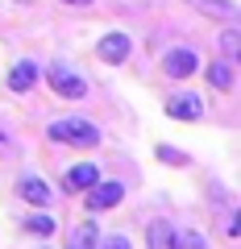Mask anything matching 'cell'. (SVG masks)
I'll return each mask as SVG.
<instances>
[{
	"label": "cell",
	"instance_id": "obj_18",
	"mask_svg": "<svg viewBox=\"0 0 241 249\" xmlns=\"http://www.w3.org/2000/svg\"><path fill=\"white\" fill-rule=\"evenodd\" d=\"M104 249H133V245H129V237H125V232H112V237L104 241Z\"/></svg>",
	"mask_w": 241,
	"mask_h": 249
},
{
	"label": "cell",
	"instance_id": "obj_17",
	"mask_svg": "<svg viewBox=\"0 0 241 249\" xmlns=\"http://www.w3.org/2000/svg\"><path fill=\"white\" fill-rule=\"evenodd\" d=\"M158 162H167V166H187V154L183 150H175V145H158Z\"/></svg>",
	"mask_w": 241,
	"mask_h": 249
},
{
	"label": "cell",
	"instance_id": "obj_3",
	"mask_svg": "<svg viewBox=\"0 0 241 249\" xmlns=\"http://www.w3.org/2000/svg\"><path fill=\"white\" fill-rule=\"evenodd\" d=\"M83 208H88V212H108V208H116L121 204V199H125V183H116V178H96V183L88 187V191H83Z\"/></svg>",
	"mask_w": 241,
	"mask_h": 249
},
{
	"label": "cell",
	"instance_id": "obj_4",
	"mask_svg": "<svg viewBox=\"0 0 241 249\" xmlns=\"http://www.w3.org/2000/svg\"><path fill=\"white\" fill-rule=\"evenodd\" d=\"M196 71H200V54L187 50V46L162 54V75H170V79H187V75H196Z\"/></svg>",
	"mask_w": 241,
	"mask_h": 249
},
{
	"label": "cell",
	"instance_id": "obj_16",
	"mask_svg": "<svg viewBox=\"0 0 241 249\" xmlns=\"http://www.w3.org/2000/svg\"><path fill=\"white\" fill-rule=\"evenodd\" d=\"M175 245L179 249H208V241H204V232H196V229H179L175 232Z\"/></svg>",
	"mask_w": 241,
	"mask_h": 249
},
{
	"label": "cell",
	"instance_id": "obj_10",
	"mask_svg": "<svg viewBox=\"0 0 241 249\" xmlns=\"http://www.w3.org/2000/svg\"><path fill=\"white\" fill-rule=\"evenodd\" d=\"M100 245V229L92 220H83V224H75L71 232H67V245L63 249H96Z\"/></svg>",
	"mask_w": 241,
	"mask_h": 249
},
{
	"label": "cell",
	"instance_id": "obj_19",
	"mask_svg": "<svg viewBox=\"0 0 241 249\" xmlns=\"http://www.w3.org/2000/svg\"><path fill=\"white\" fill-rule=\"evenodd\" d=\"M241 232V220H237V212H229L224 216V237H237Z\"/></svg>",
	"mask_w": 241,
	"mask_h": 249
},
{
	"label": "cell",
	"instance_id": "obj_15",
	"mask_svg": "<svg viewBox=\"0 0 241 249\" xmlns=\"http://www.w3.org/2000/svg\"><path fill=\"white\" fill-rule=\"evenodd\" d=\"M221 54L229 62L241 58V34H237V29H224V34H221Z\"/></svg>",
	"mask_w": 241,
	"mask_h": 249
},
{
	"label": "cell",
	"instance_id": "obj_12",
	"mask_svg": "<svg viewBox=\"0 0 241 249\" xmlns=\"http://www.w3.org/2000/svg\"><path fill=\"white\" fill-rule=\"evenodd\" d=\"M175 224H167V220H154L150 224V232H146V245H150V249H179L175 245Z\"/></svg>",
	"mask_w": 241,
	"mask_h": 249
},
{
	"label": "cell",
	"instance_id": "obj_1",
	"mask_svg": "<svg viewBox=\"0 0 241 249\" xmlns=\"http://www.w3.org/2000/svg\"><path fill=\"white\" fill-rule=\"evenodd\" d=\"M46 137H50L54 145H75V150H92V145H100V129H96L92 121H83V116H63V121H50Z\"/></svg>",
	"mask_w": 241,
	"mask_h": 249
},
{
	"label": "cell",
	"instance_id": "obj_14",
	"mask_svg": "<svg viewBox=\"0 0 241 249\" xmlns=\"http://www.w3.org/2000/svg\"><path fill=\"white\" fill-rule=\"evenodd\" d=\"M21 229H25L29 237H42V241H46V237L54 232V216H46L42 208H37L34 216H25V220H21Z\"/></svg>",
	"mask_w": 241,
	"mask_h": 249
},
{
	"label": "cell",
	"instance_id": "obj_13",
	"mask_svg": "<svg viewBox=\"0 0 241 249\" xmlns=\"http://www.w3.org/2000/svg\"><path fill=\"white\" fill-rule=\"evenodd\" d=\"M208 83H212L216 91H233V62L229 58L208 62Z\"/></svg>",
	"mask_w": 241,
	"mask_h": 249
},
{
	"label": "cell",
	"instance_id": "obj_5",
	"mask_svg": "<svg viewBox=\"0 0 241 249\" xmlns=\"http://www.w3.org/2000/svg\"><path fill=\"white\" fill-rule=\"evenodd\" d=\"M167 116H175V121H200L204 116V100L196 96V91H175V96H167Z\"/></svg>",
	"mask_w": 241,
	"mask_h": 249
},
{
	"label": "cell",
	"instance_id": "obj_20",
	"mask_svg": "<svg viewBox=\"0 0 241 249\" xmlns=\"http://www.w3.org/2000/svg\"><path fill=\"white\" fill-rule=\"evenodd\" d=\"M9 154H13V137L0 129V158H9Z\"/></svg>",
	"mask_w": 241,
	"mask_h": 249
},
{
	"label": "cell",
	"instance_id": "obj_8",
	"mask_svg": "<svg viewBox=\"0 0 241 249\" xmlns=\"http://www.w3.org/2000/svg\"><path fill=\"white\" fill-rule=\"evenodd\" d=\"M129 50H133V46H129V34H104L96 42V54L108 62V67H121V62L129 58Z\"/></svg>",
	"mask_w": 241,
	"mask_h": 249
},
{
	"label": "cell",
	"instance_id": "obj_2",
	"mask_svg": "<svg viewBox=\"0 0 241 249\" xmlns=\"http://www.w3.org/2000/svg\"><path fill=\"white\" fill-rule=\"evenodd\" d=\"M46 79H50V88L63 100H83L88 96V79L75 71L71 62H50V67H46Z\"/></svg>",
	"mask_w": 241,
	"mask_h": 249
},
{
	"label": "cell",
	"instance_id": "obj_9",
	"mask_svg": "<svg viewBox=\"0 0 241 249\" xmlns=\"http://www.w3.org/2000/svg\"><path fill=\"white\" fill-rule=\"evenodd\" d=\"M37 75H42V67H37L34 58L13 62V71H9V91H29V88L37 83Z\"/></svg>",
	"mask_w": 241,
	"mask_h": 249
},
{
	"label": "cell",
	"instance_id": "obj_7",
	"mask_svg": "<svg viewBox=\"0 0 241 249\" xmlns=\"http://www.w3.org/2000/svg\"><path fill=\"white\" fill-rule=\"evenodd\" d=\"M17 196L25 199L29 208H50L54 191H50V183H46L42 175H21V183H17Z\"/></svg>",
	"mask_w": 241,
	"mask_h": 249
},
{
	"label": "cell",
	"instance_id": "obj_6",
	"mask_svg": "<svg viewBox=\"0 0 241 249\" xmlns=\"http://www.w3.org/2000/svg\"><path fill=\"white\" fill-rule=\"evenodd\" d=\"M96 178H100V166H96V162H75V166L63 170V191H67V196H83Z\"/></svg>",
	"mask_w": 241,
	"mask_h": 249
},
{
	"label": "cell",
	"instance_id": "obj_21",
	"mask_svg": "<svg viewBox=\"0 0 241 249\" xmlns=\"http://www.w3.org/2000/svg\"><path fill=\"white\" fill-rule=\"evenodd\" d=\"M63 4H79V9H83V4H92V0H63Z\"/></svg>",
	"mask_w": 241,
	"mask_h": 249
},
{
	"label": "cell",
	"instance_id": "obj_11",
	"mask_svg": "<svg viewBox=\"0 0 241 249\" xmlns=\"http://www.w3.org/2000/svg\"><path fill=\"white\" fill-rule=\"evenodd\" d=\"M191 9L208 13V17H221V21H237V0H187Z\"/></svg>",
	"mask_w": 241,
	"mask_h": 249
}]
</instances>
